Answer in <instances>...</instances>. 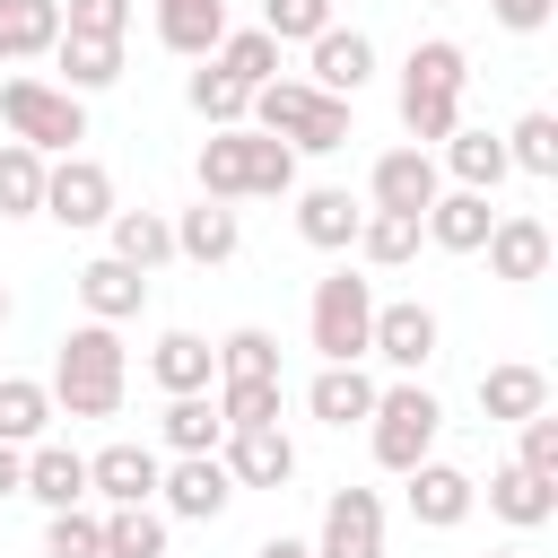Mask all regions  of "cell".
<instances>
[{
  "label": "cell",
  "instance_id": "36",
  "mask_svg": "<svg viewBox=\"0 0 558 558\" xmlns=\"http://www.w3.org/2000/svg\"><path fill=\"white\" fill-rule=\"evenodd\" d=\"M105 558H166V506H105Z\"/></svg>",
  "mask_w": 558,
  "mask_h": 558
},
{
  "label": "cell",
  "instance_id": "15",
  "mask_svg": "<svg viewBox=\"0 0 558 558\" xmlns=\"http://www.w3.org/2000/svg\"><path fill=\"white\" fill-rule=\"evenodd\" d=\"M305 70H314V87H323V96H357V87L375 78V44H366L357 26H340V17H331V26L305 44Z\"/></svg>",
  "mask_w": 558,
  "mask_h": 558
},
{
  "label": "cell",
  "instance_id": "4",
  "mask_svg": "<svg viewBox=\"0 0 558 558\" xmlns=\"http://www.w3.org/2000/svg\"><path fill=\"white\" fill-rule=\"evenodd\" d=\"M436 427H445V401H436L427 384H384L375 410H366V445H375V462H384L392 480L436 453Z\"/></svg>",
  "mask_w": 558,
  "mask_h": 558
},
{
  "label": "cell",
  "instance_id": "16",
  "mask_svg": "<svg viewBox=\"0 0 558 558\" xmlns=\"http://www.w3.org/2000/svg\"><path fill=\"white\" fill-rule=\"evenodd\" d=\"M78 305H87V323H131L140 305H148V270H131V262H113V253H96V262H78Z\"/></svg>",
  "mask_w": 558,
  "mask_h": 558
},
{
  "label": "cell",
  "instance_id": "45",
  "mask_svg": "<svg viewBox=\"0 0 558 558\" xmlns=\"http://www.w3.org/2000/svg\"><path fill=\"white\" fill-rule=\"evenodd\" d=\"M514 436H523V445H514V462H523V471H541V480H558V418H549V410H532V418H514Z\"/></svg>",
  "mask_w": 558,
  "mask_h": 558
},
{
  "label": "cell",
  "instance_id": "31",
  "mask_svg": "<svg viewBox=\"0 0 558 558\" xmlns=\"http://www.w3.org/2000/svg\"><path fill=\"white\" fill-rule=\"evenodd\" d=\"M61 44V0H0V61H35Z\"/></svg>",
  "mask_w": 558,
  "mask_h": 558
},
{
  "label": "cell",
  "instance_id": "50",
  "mask_svg": "<svg viewBox=\"0 0 558 558\" xmlns=\"http://www.w3.org/2000/svg\"><path fill=\"white\" fill-rule=\"evenodd\" d=\"M0 331H9V288H0Z\"/></svg>",
  "mask_w": 558,
  "mask_h": 558
},
{
  "label": "cell",
  "instance_id": "10",
  "mask_svg": "<svg viewBox=\"0 0 558 558\" xmlns=\"http://www.w3.org/2000/svg\"><path fill=\"white\" fill-rule=\"evenodd\" d=\"M314 558H384V497L375 488H331L323 497Z\"/></svg>",
  "mask_w": 558,
  "mask_h": 558
},
{
  "label": "cell",
  "instance_id": "52",
  "mask_svg": "<svg viewBox=\"0 0 558 558\" xmlns=\"http://www.w3.org/2000/svg\"><path fill=\"white\" fill-rule=\"evenodd\" d=\"M436 9H453V0H436Z\"/></svg>",
  "mask_w": 558,
  "mask_h": 558
},
{
  "label": "cell",
  "instance_id": "37",
  "mask_svg": "<svg viewBox=\"0 0 558 558\" xmlns=\"http://www.w3.org/2000/svg\"><path fill=\"white\" fill-rule=\"evenodd\" d=\"M52 427V392L35 375H0V445H35Z\"/></svg>",
  "mask_w": 558,
  "mask_h": 558
},
{
  "label": "cell",
  "instance_id": "33",
  "mask_svg": "<svg viewBox=\"0 0 558 558\" xmlns=\"http://www.w3.org/2000/svg\"><path fill=\"white\" fill-rule=\"evenodd\" d=\"M44 148L26 140H0V218H44Z\"/></svg>",
  "mask_w": 558,
  "mask_h": 558
},
{
  "label": "cell",
  "instance_id": "24",
  "mask_svg": "<svg viewBox=\"0 0 558 558\" xmlns=\"http://www.w3.org/2000/svg\"><path fill=\"white\" fill-rule=\"evenodd\" d=\"M488 514H497V523H514V532H541V523L558 514V480H541V471L506 462V471H488Z\"/></svg>",
  "mask_w": 558,
  "mask_h": 558
},
{
  "label": "cell",
  "instance_id": "44",
  "mask_svg": "<svg viewBox=\"0 0 558 558\" xmlns=\"http://www.w3.org/2000/svg\"><path fill=\"white\" fill-rule=\"evenodd\" d=\"M331 17H340V0H262V35H279V44H314Z\"/></svg>",
  "mask_w": 558,
  "mask_h": 558
},
{
  "label": "cell",
  "instance_id": "34",
  "mask_svg": "<svg viewBox=\"0 0 558 558\" xmlns=\"http://www.w3.org/2000/svg\"><path fill=\"white\" fill-rule=\"evenodd\" d=\"M314 96H323L314 78H262V87H253V105H244V122H253V131H270V140H288V131L314 113Z\"/></svg>",
  "mask_w": 558,
  "mask_h": 558
},
{
  "label": "cell",
  "instance_id": "49",
  "mask_svg": "<svg viewBox=\"0 0 558 558\" xmlns=\"http://www.w3.org/2000/svg\"><path fill=\"white\" fill-rule=\"evenodd\" d=\"M253 558H314V541H296V532H270Z\"/></svg>",
  "mask_w": 558,
  "mask_h": 558
},
{
  "label": "cell",
  "instance_id": "11",
  "mask_svg": "<svg viewBox=\"0 0 558 558\" xmlns=\"http://www.w3.org/2000/svg\"><path fill=\"white\" fill-rule=\"evenodd\" d=\"M218 462H227L235 488H288V480H296V445H288L279 418H270V427H227Z\"/></svg>",
  "mask_w": 558,
  "mask_h": 558
},
{
  "label": "cell",
  "instance_id": "13",
  "mask_svg": "<svg viewBox=\"0 0 558 558\" xmlns=\"http://www.w3.org/2000/svg\"><path fill=\"white\" fill-rule=\"evenodd\" d=\"M157 453L148 445H131V436H113L105 453H87V497H105V506H157Z\"/></svg>",
  "mask_w": 558,
  "mask_h": 558
},
{
  "label": "cell",
  "instance_id": "26",
  "mask_svg": "<svg viewBox=\"0 0 558 558\" xmlns=\"http://www.w3.org/2000/svg\"><path fill=\"white\" fill-rule=\"evenodd\" d=\"M436 148H445V174H453L462 192H497V183L514 174V166H506V140H497V131H471V122H453V131H445Z\"/></svg>",
  "mask_w": 558,
  "mask_h": 558
},
{
  "label": "cell",
  "instance_id": "9",
  "mask_svg": "<svg viewBox=\"0 0 558 558\" xmlns=\"http://www.w3.org/2000/svg\"><path fill=\"white\" fill-rule=\"evenodd\" d=\"M436 305H418V296H392V305H375V323H366V357H384V366H401V375H418L427 357H436Z\"/></svg>",
  "mask_w": 558,
  "mask_h": 558
},
{
  "label": "cell",
  "instance_id": "51",
  "mask_svg": "<svg viewBox=\"0 0 558 558\" xmlns=\"http://www.w3.org/2000/svg\"><path fill=\"white\" fill-rule=\"evenodd\" d=\"M488 558H523V549H488Z\"/></svg>",
  "mask_w": 558,
  "mask_h": 558
},
{
  "label": "cell",
  "instance_id": "28",
  "mask_svg": "<svg viewBox=\"0 0 558 558\" xmlns=\"http://www.w3.org/2000/svg\"><path fill=\"white\" fill-rule=\"evenodd\" d=\"M532 410H549V375H541V366L506 357V366H488V375H480V418L514 427V418H532Z\"/></svg>",
  "mask_w": 558,
  "mask_h": 558
},
{
  "label": "cell",
  "instance_id": "20",
  "mask_svg": "<svg viewBox=\"0 0 558 558\" xmlns=\"http://www.w3.org/2000/svg\"><path fill=\"white\" fill-rule=\"evenodd\" d=\"M192 174H201L209 201H253V131H244V122H235V131H209L201 157H192Z\"/></svg>",
  "mask_w": 558,
  "mask_h": 558
},
{
  "label": "cell",
  "instance_id": "3",
  "mask_svg": "<svg viewBox=\"0 0 558 558\" xmlns=\"http://www.w3.org/2000/svg\"><path fill=\"white\" fill-rule=\"evenodd\" d=\"M0 122H9V140L44 148V157H70L87 140V96H70L52 78H0Z\"/></svg>",
  "mask_w": 558,
  "mask_h": 558
},
{
  "label": "cell",
  "instance_id": "19",
  "mask_svg": "<svg viewBox=\"0 0 558 558\" xmlns=\"http://www.w3.org/2000/svg\"><path fill=\"white\" fill-rule=\"evenodd\" d=\"M17 497H35L44 514H61V506H87V453H70V445H26V488Z\"/></svg>",
  "mask_w": 558,
  "mask_h": 558
},
{
  "label": "cell",
  "instance_id": "21",
  "mask_svg": "<svg viewBox=\"0 0 558 558\" xmlns=\"http://www.w3.org/2000/svg\"><path fill=\"white\" fill-rule=\"evenodd\" d=\"M357 218H366V201H349L340 183L296 192V235H305L314 253H349V244H357Z\"/></svg>",
  "mask_w": 558,
  "mask_h": 558
},
{
  "label": "cell",
  "instance_id": "32",
  "mask_svg": "<svg viewBox=\"0 0 558 558\" xmlns=\"http://www.w3.org/2000/svg\"><path fill=\"white\" fill-rule=\"evenodd\" d=\"M157 427H166L174 453H218V445H227V418H218L209 392H166V418H157Z\"/></svg>",
  "mask_w": 558,
  "mask_h": 558
},
{
  "label": "cell",
  "instance_id": "27",
  "mask_svg": "<svg viewBox=\"0 0 558 558\" xmlns=\"http://www.w3.org/2000/svg\"><path fill=\"white\" fill-rule=\"evenodd\" d=\"M375 392H384V384H375V375L349 357V366H323V375L305 384V410H314L323 427H357V418L375 410Z\"/></svg>",
  "mask_w": 558,
  "mask_h": 558
},
{
  "label": "cell",
  "instance_id": "17",
  "mask_svg": "<svg viewBox=\"0 0 558 558\" xmlns=\"http://www.w3.org/2000/svg\"><path fill=\"white\" fill-rule=\"evenodd\" d=\"M418 227H427V244H436V253H480V244H488V227H497V209H488V192H462V183H453V192H436V201H427V218H418Z\"/></svg>",
  "mask_w": 558,
  "mask_h": 558
},
{
  "label": "cell",
  "instance_id": "18",
  "mask_svg": "<svg viewBox=\"0 0 558 558\" xmlns=\"http://www.w3.org/2000/svg\"><path fill=\"white\" fill-rule=\"evenodd\" d=\"M235 244H244V218H235L227 201H209V192H201V201L174 218V253H183V262H201V270L235 262Z\"/></svg>",
  "mask_w": 558,
  "mask_h": 558
},
{
  "label": "cell",
  "instance_id": "2",
  "mask_svg": "<svg viewBox=\"0 0 558 558\" xmlns=\"http://www.w3.org/2000/svg\"><path fill=\"white\" fill-rule=\"evenodd\" d=\"M462 87H471V52L453 35L410 44V61H401V131H410V148H436L462 122Z\"/></svg>",
  "mask_w": 558,
  "mask_h": 558
},
{
  "label": "cell",
  "instance_id": "41",
  "mask_svg": "<svg viewBox=\"0 0 558 558\" xmlns=\"http://www.w3.org/2000/svg\"><path fill=\"white\" fill-rule=\"evenodd\" d=\"M209 401H218L227 427H270V418H279V375H227Z\"/></svg>",
  "mask_w": 558,
  "mask_h": 558
},
{
  "label": "cell",
  "instance_id": "35",
  "mask_svg": "<svg viewBox=\"0 0 558 558\" xmlns=\"http://www.w3.org/2000/svg\"><path fill=\"white\" fill-rule=\"evenodd\" d=\"M183 96H192V113H201L209 131H235V122H244V105H253V87H244V78H227L218 61H201V70L183 78Z\"/></svg>",
  "mask_w": 558,
  "mask_h": 558
},
{
  "label": "cell",
  "instance_id": "7",
  "mask_svg": "<svg viewBox=\"0 0 558 558\" xmlns=\"http://www.w3.org/2000/svg\"><path fill=\"white\" fill-rule=\"evenodd\" d=\"M157 506H166V523H218L235 506V480H227L218 453H174L157 471Z\"/></svg>",
  "mask_w": 558,
  "mask_h": 558
},
{
  "label": "cell",
  "instance_id": "8",
  "mask_svg": "<svg viewBox=\"0 0 558 558\" xmlns=\"http://www.w3.org/2000/svg\"><path fill=\"white\" fill-rule=\"evenodd\" d=\"M401 497H410V523H418V532H453V523L480 506V480H471L462 462H436V453H427V462L401 471Z\"/></svg>",
  "mask_w": 558,
  "mask_h": 558
},
{
  "label": "cell",
  "instance_id": "40",
  "mask_svg": "<svg viewBox=\"0 0 558 558\" xmlns=\"http://www.w3.org/2000/svg\"><path fill=\"white\" fill-rule=\"evenodd\" d=\"M506 166L532 174V183H549V174H558V113H523V122L506 131Z\"/></svg>",
  "mask_w": 558,
  "mask_h": 558
},
{
  "label": "cell",
  "instance_id": "12",
  "mask_svg": "<svg viewBox=\"0 0 558 558\" xmlns=\"http://www.w3.org/2000/svg\"><path fill=\"white\" fill-rule=\"evenodd\" d=\"M436 192H445V166H436L427 148H384L375 174H366V209H418V218H427Z\"/></svg>",
  "mask_w": 558,
  "mask_h": 558
},
{
  "label": "cell",
  "instance_id": "29",
  "mask_svg": "<svg viewBox=\"0 0 558 558\" xmlns=\"http://www.w3.org/2000/svg\"><path fill=\"white\" fill-rule=\"evenodd\" d=\"M227 35V0H157V44L183 61H209Z\"/></svg>",
  "mask_w": 558,
  "mask_h": 558
},
{
  "label": "cell",
  "instance_id": "23",
  "mask_svg": "<svg viewBox=\"0 0 558 558\" xmlns=\"http://www.w3.org/2000/svg\"><path fill=\"white\" fill-rule=\"evenodd\" d=\"M148 384H157V392H209V384H218V340L166 331V340L148 349Z\"/></svg>",
  "mask_w": 558,
  "mask_h": 558
},
{
  "label": "cell",
  "instance_id": "1",
  "mask_svg": "<svg viewBox=\"0 0 558 558\" xmlns=\"http://www.w3.org/2000/svg\"><path fill=\"white\" fill-rule=\"evenodd\" d=\"M122 384H131V357H122V331L113 323H78L52 340V410L61 418H113L122 410Z\"/></svg>",
  "mask_w": 558,
  "mask_h": 558
},
{
  "label": "cell",
  "instance_id": "47",
  "mask_svg": "<svg viewBox=\"0 0 558 558\" xmlns=\"http://www.w3.org/2000/svg\"><path fill=\"white\" fill-rule=\"evenodd\" d=\"M549 9H558V0H488V17H497L506 35H541V26H549Z\"/></svg>",
  "mask_w": 558,
  "mask_h": 558
},
{
  "label": "cell",
  "instance_id": "38",
  "mask_svg": "<svg viewBox=\"0 0 558 558\" xmlns=\"http://www.w3.org/2000/svg\"><path fill=\"white\" fill-rule=\"evenodd\" d=\"M209 61H218L227 78H244V87H262V78H279V35H262V26H227Z\"/></svg>",
  "mask_w": 558,
  "mask_h": 558
},
{
  "label": "cell",
  "instance_id": "43",
  "mask_svg": "<svg viewBox=\"0 0 558 558\" xmlns=\"http://www.w3.org/2000/svg\"><path fill=\"white\" fill-rule=\"evenodd\" d=\"M227 375H279V340L262 331V323H235L227 340H218V384Z\"/></svg>",
  "mask_w": 558,
  "mask_h": 558
},
{
  "label": "cell",
  "instance_id": "14",
  "mask_svg": "<svg viewBox=\"0 0 558 558\" xmlns=\"http://www.w3.org/2000/svg\"><path fill=\"white\" fill-rule=\"evenodd\" d=\"M488 279H506V288H532V279H549V227L541 218H523V209H506L497 227H488Z\"/></svg>",
  "mask_w": 558,
  "mask_h": 558
},
{
  "label": "cell",
  "instance_id": "25",
  "mask_svg": "<svg viewBox=\"0 0 558 558\" xmlns=\"http://www.w3.org/2000/svg\"><path fill=\"white\" fill-rule=\"evenodd\" d=\"M52 61H61V78H52V87L96 96V87H113V78H122V35H70V26H61Z\"/></svg>",
  "mask_w": 558,
  "mask_h": 558
},
{
  "label": "cell",
  "instance_id": "39",
  "mask_svg": "<svg viewBox=\"0 0 558 558\" xmlns=\"http://www.w3.org/2000/svg\"><path fill=\"white\" fill-rule=\"evenodd\" d=\"M357 140V113H349V96H314V113L288 131V148L296 157H331V148H349Z\"/></svg>",
  "mask_w": 558,
  "mask_h": 558
},
{
  "label": "cell",
  "instance_id": "42",
  "mask_svg": "<svg viewBox=\"0 0 558 558\" xmlns=\"http://www.w3.org/2000/svg\"><path fill=\"white\" fill-rule=\"evenodd\" d=\"M44 558H105V514H87V506L44 514Z\"/></svg>",
  "mask_w": 558,
  "mask_h": 558
},
{
  "label": "cell",
  "instance_id": "48",
  "mask_svg": "<svg viewBox=\"0 0 558 558\" xmlns=\"http://www.w3.org/2000/svg\"><path fill=\"white\" fill-rule=\"evenodd\" d=\"M26 488V445H0V497Z\"/></svg>",
  "mask_w": 558,
  "mask_h": 558
},
{
  "label": "cell",
  "instance_id": "6",
  "mask_svg": "<svg viewBox=\"0 0 558 558\" xmlns=\"http://www.w3.org/2000/svg\"><path fill=\"white\" fill-rule=\"evenodd\" d=\"M113 209H122V201H113V174H105L96 157H78V148H70V157H52V166H44V218H61L70 235H78V227H105Z\"/></svg>",
  "mask_w": 558,
  "mask_h": 558
},
{
  "label": "cell",
  "instance_id": "30",
  "mask_svg": "<svg viewBox=\"0 0 558 558\" xmlns=\"http://www.w3.org/2000/svg\"><path fill=\"white\" fill-rule=\"evenodd\" d=\"M418 244H427L418 209H366V218H357V244H349V253H366L375 270H401V262H410Z\"/></svg>",
  "mask_w": 558,
  "mask_h": 558
},
{
  "label": "cell",
  "instance_id": "46",
  "mask_svg": "<svg viewBox=\"0 0 558 558\" xmlns=\"http://www.w3.org/2000/svg\"><path fill=\"white\" fill-rule=\"evenodd\" d=\"M70 35H131V0H61Z\"/></svg>",
  "mask_w": 558,
  "mask_h": 558
},
{
  "label": "cell",
  "instance_id": "5",
  "mask_svg": "<svg viewBox=\"0 0 558 558\" xmlns=\"http://www.w3.org/2000/svg\"><path fill=\"white\" fill-rule=\"evenodd\" d=\"M366 323H375V279H357V270H331V279H314V314H305V331H314L323 366H349V357H366Z\"/></svg>",
  "mask_w": 558,
  "mask_h": 558
},
{
  "label": "cell",
  "instance_id": "22",
  "mask_svg": "<svg viewBox=\"0 0 558 558\" xmlns=\"http://www.w3.org/2000/svg\"><path fill=\"white\" fill-rule=\"evenodd\" d=\"M105 253L131 262V270H166L174 262V218L166 209H113L105 218Z\"/></svg>",
  "mask_w": 558,
  "mask_h": 558
}]
</instances>
